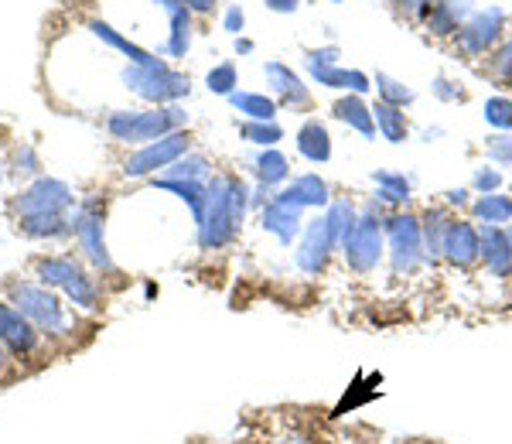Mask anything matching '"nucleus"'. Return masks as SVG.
Listing matches in <instances>:
<instances>
[{
	"mask_svg": "<svg viewBox=\"0 0 512 444\" xmlns=\"http://www.w3.org/2000/svg\"><path fill=\"white\" fill-rule=\"evenodd\" d=\"M342 52L338 48H311L308 52V62H325V65H338Z\"/></svg>",
	"mask_w": 512,
	"mask_h": 444,
	"instance_id": "nucleus-43",
	"label": "nucleus"
},
{
	"mask_svg": "<svg viewBox=\"0 0 512 444\" xmlns=\"http://www.w3.org/2000/svg\"><path fill=\"white\" fill-rule=\"evenodd\" d=\"M205 82H209V89L212 93H219V96H233L236 93V82H239V76H236V65L233 62H222V65H216V69L205 76Z\"/></svg>",
	"mask_w": 512,
	"mask_h": 444,
	"instance_id": "nucleus-36",
	"label": "nucleus"
},
{
	"mask_svg": "<svg viewBox=\"0 0 512 444\" xmlns=\"http://www.w3.org/2000/svg\"><path fill=\"white\" fill-rule=\"evenodd\" d=\"M236 52L250 55V52H253V41H250V38H239V41H236Z\"/></svg>",
	"mask_w": 512,
	"mask_h": 444,
	"instance_id": "nucleus-48",
	"label": "nucleus"
},
{
	"mask_svg": "<svg viewBox=\"0 0 512 444\" xmlns=\"http://www.w3.org/2000/svg\"><path fill=\"white\" fill-rule=\"evenodd\" d=\"M451 216L444 209H427L420 219V233H424V257L437 260L444 257V233H448Z\"/></svg>",
	"mask_w": 512,
	"mask_h": 444,
	"instance_id": "nucleus-23",
	"label": "nucleus"
},
{
	"mask_svg": "<svg viewBox=\"0 0 512 444\" xmlns=\"http://www.w3.org/2000/svg\"><path fill=\"white\" fill-rule=\"evenodd\" d=\"M386 250H390L393 270L410 277L424 263V233H420V219L410 212H396L386 219Z\"/></svg>",
	"mask_w": 512,
	"mask_h": 444,
	"instance_id": "nucleus-6",
	"label": "nucleus"
},
{
	"mask_svg": "<svg viewBox=\"0 0 512 444\" xmlns=\"http://www.w3.org/2000/svg\"><path fill=\"white\" fill-rule=\"evenodd\" d=\"M495 72H499L502 79L512 76V38L499 48V55H495Z\"/></svg>",
	"mask_w": 512,
	"mask_h": 444,
	"instance_id": "nucleus-42",
	"label": "nucleus"
},
{
	"mask_svg": "<svg viewBox=\"0 0 512 444\" xmlns=\"http://www.w3.org/2000/svg\"><path fill=\"white\" fill-rule=\"evenodd\" d=\"M4 301H11L45 339H52L55 345L72 342V315L52 287L38 281H7Z\"/></svg>",
	"mask_w": 512,
	"mask_h": 444,
	"instance_id": "nucleus-1",
	"label": "nucleus"
},
{
	"mask_svg": "<svg viewBox=\"0 0 512 444\" xmlns=\"http://www.w3.org/2000/svg\"><path fill=\"white\" fill-rule=\"evenodd\" d=\"M18 229L31 240H45V236L72 233V222H65V216H24L18 219Z\"/></svg>",
	"mask_w": 512,
	"mask_h": 444,
	"instance_id": "nucleus-28",
	"label": "nucleus"
},
{
	"mask_svg": "<svg viewBox=\"0 0 512 444\" xmlns=\"http://www.w3.org/2000/svg\"><path fill=\"white\" fill-rule=\"evenodd\" d=\"M263 76H267V86L274 89L284 103L291 106H308V86L301 82L294 69H287L284 62H267L263 65Z\"/></svg>",
	"mask_w": 512,
	"mask_h": 444,
	"instance_id": "nucleus-17",
	"label": "nucleus"
},
{
	"mask_svg": "<svg viewBox=\"0 0 512 444\" xmlns=\"http://www.w3.org/2000/svg\"><path fill=\"white\" fill-rule=\"evenodd\" d=\"M383 246H386V226L383 219H379L376 205H369L366 212H359V219H355V229L342 240V257L345 263L355 270L359 277L373 274L379 267V260H383Z\"/></svg>",
	"mask_w": 512,
	"mask_h": 444,
	"instance_id": "nucleus-4",
	"label": "nucleus"
},
{
	"mask_svg": "<svg viewBox=\"0 0 512 444\" xmlns=\"http://www.w3.org/2000/svg\"><path fill=\"white\" fill-rule=\"evenodd\" d=\"M434 96H437V100H444V103H454V100H461V89L454 86L451 79L437 76V79H434Z\"/></svg>",
	"mask_w": 512,
	"mask_h": 444,
	"instance_id": "nucleus-41",
	"label": "nucleus"
},
{
	"mask_svg": "<svg viewBox=\"0 0 512 444\" xmlns=\"http://www.w3.org/2000/svg\"><path fill=\"white\" fill-rule=\"evenodd\" d=\"M373 86H376V93H379V103L400 106V110H403V106H410V103H414V89H410V86H403L400 79L386 76V72H376Z\"/></svg>",
	"mask_w": 512,
	"mask_h": 444,
	"instance_id": "nucleus-31",
	"label": "nucleus"
},
{
	"mask_svg": "<svg viewBox=\"0 0 512 444\" xmlns=\"http://www.w3.org/2000/svg\"><path fill=\"white\" fill-rule=\"evenodd\" d=\"M485 151L495 164H512V137L509 134H492L485 137Z\"/></svg>",
	"mask_w": 512,
	"mask_h": 444,
	"instance_id": "nucleus-39",
	"label": "nucleus"
},
{
	"mask_svg": "<svg viewBox=\"0 0 512 444\" xmlns=\"http://www.w3.org/2000/svg\"><path fill=\"white\" fill-rule=\"evenodd\" d=\"M297 151L301 158H308L311 164H328L332 161V137H328V127L321 120H308L301 130H297Z\"/></svg>",
	"mask_w": 512,
	"mask_h": 444,
	"instance_id": "nucleus-18",
	"label": "nucleus"
},
{
	"mask_svg": "<svg viewBox=\"0 0 512 444\" xmlns=\"http://www.w3.org/2000/svg\"><path fill=\"white\" fill-rule=\"evenodd\" d=\"M123 79H127V86L134 89L137 96H144V100H151V103H168V100L188 96V79L178 76V72H171L164 62L134 65V69H127Z\"/></svg>",
	"mask_w": 512,
	"mask_h": 444,
	"instance_id": "nucleus-7",
	"label": "nucleus"
},
{
	"mask_svg": "<svg viewBox=\"0 0 512 444\" xmlns=\"http://www.w3.org/2000/svg\"><path fill=\"white\" fill-rule=\"evenodd\" d=\"M328 4H342V0H328Z\"/></svg>",
	"mask_w": 512,
	"mask_h": 444,
	"instance_id": "nucleus-50",
	"label": "nucleus"
},
{
	"mask_svg": "<svg viewBox=\"0 0 512 444\" xmlns=\"http://www.w3.org/2000/svg\"><path fill=\"white\" fill-rule=\"evenodd\" d=\"M243 11H239V7L233 4V7H229V11H226V31H233V35H239V31H243Z\"/></svg>",
	"mask_w": 512,
	"mask_h": 444,
	"instance_id": "nucleus-45",
	"label": "nucleus"
},
{
	"mask_svg": "<svg viewBox=\"0 0 512 444\" xmlns=\"http://www.w3.org/2000/svg\"><path fill=\"white\" fill-rule=\"evenodd\" d=\"M472 188H475L478 195L499 192V188H502V175L495 168H485V164H482V168H478L475 175H472Z\"/></svg>",
	"mask_w": 512,
	"mask_h": 444,
	"instance_id": "nucleus-40",
	"label": "nucleus"
},
{
	"mask_svg": "<svg viewBox=\"0 0 512 444\" xmlns=\"http://www.w3.org/2000/svg\"><path fill=\"white\" fill-rule=\"evenodd\" d=\"M482 263L492 277H512V233L506 226H482Z\"/></svg>",
	"mask_w": 512,
	"mask_h": 444,
	"instance_id": "nucleus-14",
	"label": "nucleus"
},
{
	"mask_svg": "<svg viewBox=\"0 0 512 444\" xmlns=\"http://www.w3.org/2000/svg\"><path fill=\"white\" fill-rule=\"evenodd\" d=\"M185 154H188V134L185 130H175V134L144 144L137 154H130V158L123 161V175L127 178L151 175V171H158V168H171V164L178 158H185Z\"/></svg>",
	"mask_w": 512,
	"mask_h": 444,
	"instance_id": "nucleus-10",
	"label": "nucleus"
},
{
	"mask_svg": "<svg viewBox=\"0 0 512 444\" xmlns=\"http://www.w3.org/2000/svg\"><path fill=\"white\" fill-rule=\"evenodd\" d=\"M274 444H304L301 434H284V438H277Z\"/></svg>",
	"mask_w": 512,
	"mask_h": 444,
	"instance_id": "nucleus-49",
	"label": "nucleus"
},
{
	"mask_svg": "<svg viewBox=\"0 0 512 444\" xmlns=\"http://www.w3.org/2000/svg\"><path fill=\"white\" fill-rule=\"evenodd\" d=\"M301 212L304 209H297V205L270 199L267 209H263V229H267V233H274L284 246H291L294 236L301 233Z\"/></svg>",
	"mask_w": 512,
	"mask_h": 444,
	"instance_id": "nucleus-16",
	"label": "nucleus"
},
{
	"mask_svg": "<svg viewBox=\"0 0 512 444\" xmlns=\"http://www.w3.org/2000/svg\"><path fill=\"white\" fill-rule=\"evenodd\" d=\"M229 103L243 113L246 120H260V123H270L277 117V103L270 96H260V93H233Z\"/></svg>",
	"mask_w": 512,
	"mask_h": 444,
	"instance_id": "nucleus-27",
	"label": "nucleus"
},
{
	"mask_svg": "<svg viewBox=\"0 0 512 444\" xmlns=\"http://www.w3.org/2000/svg\"><path fill=\"white\" fill-rule=\"evenodd\" d=\"M0 345L18 359L24 366V373H35V369L48 366L55 356V349H59V345L52 339H45V335H41L38 328L4 298H0Z\"/></svg>",
	"mask_w": 512,
	"mask_h": 444,
	"instance_id": "nucleus-2",
	"label": "nucleus"
},
{
	"mask_svg": "<svg viewBox=\"0 0 512 444\" xmlns=\"http://www.w3.org/2000/svg\"><path fill=\"white\" fill-rule=\"evenodd\" d=\"M239 137H243V141H250V144H260V147H274L280 137H284V130H280L274 120H270V123L246 120L243 127H239Z\"/></svg>",
	"mask_w": 512,
	"mask_h": 444,
	"instance_id": "nucleus-33",
	"label": "nucleus"
},
{
	"mask_svg": "<svg viewBox=\"0 0 512 444\" xmlns=\"http://www.w3.org/2000/svg\"><path fill=\"white\" fill-rule=\"evenodd\" d=\"M274 199L297 205V209H325V205H332V188L321 175H301L284 192H277Z\"/></svg>",
	"mask_w": 512,
	"mask_h": 444,
	"instance_id": "nucleus-15",
	"label": "nucleus"
},
{
	"mask_svg": "<svg viewBox=\"0 0 512 444\" xmlns=\"http://www.w3.org/2000/svg\"><path fill=\"white\" fill-rule=\"evenodd\" d=\"M253 171H256V178H260L263 188H274V185L291 178V161H287L280 151H274V147H267V151L253 161Z\"/></svg>",
	"mask_w": 512,
	"mask_h": 444,
	"instance_id": "nucleus-26",
	"label": "nucleus"
},
{
	"mask_svg": "<svg viewBox=\"0 0 512 444\" xmlns=\"http://www.w3.org/2000/svg\"><path fill=\"white\" fill-rule=\"evenodd\" d=\"M502 31H506V11L502 7H485V11L472 14V18L461 24L458 41L468 55H485L502 41Z\"/></svg>",
	"mask_w": 512,
	"mask_h": 444,
	"instance_id": "nucleus-11",
	"label": "nucleus"
},
{
	"mask_svg": "<svg viewBox=\"0 0 512 444\" xmlns=\"http://www.w3.org/2000/svg\"><path fill=\"white\" fill-rule=\"evenodd\" d=\"M472 212L482 226H506V222H512V195H478Z\"/></svg>",
	"mask_w": 512,
	"mask_h": 444,
	"instance_id": "nucleus-24",
	"label": "nucleus"
},
{
	"mask_svg": "<svg viewBox=\"0 0 512 444\" xmlns=\"http://www.w3.org/2000/svg\"><path fill=\"white\" fill-rule=\"evenodd\" d=\"M267 7L277 14H294L297 7H301V0H267Z\"/></svg>",
	"mask_w": 512,
	"mask_h": 444,
	"instance_id": "nucleus-46",
	"label": "nucleus"
},
{
	"mask_svg": "<svg viewBox=\"0 0 512 444\" xmlns=\"http://www.w3.org/2000/svg\"><path fill=\"white\" fill-rule=\"evenodd\" d=\"M373 182L379 188V202H390V205H403L410 202V178L396 175V171H376Z\"/></svg>",
	"mask_w": 512,
	"mask_h": 444,
	"instance_id": "nucleus-30",
	"label": "nucleus"
},
{
	"mask_svg": "<svg viewBox=\"0 0 512 444\" xmlns=\"http://www.w3.org/2000/svg\"><path fill=\"white\" fill-rule=\"evenodd\" d=\"M24 376H28V373H24V366L4 349V345H0V390H4V386H11V383H18V380H24Z\"/></svg>",
	"mask_w": 512,
	"mask_h": 444,
	"instance_id": "nucleus-38",
	"label": "nucleus"
},
{
	"mask_svg": "<svg viewBox=\"0 0 512 444\" xmlns=\"http://www.w3.org/2000/svg\"><path fill=\"white\" fill-rule=\"evenodd\" d=\"M315 444H332V441H315Z\"/></svg>",
	"mask_w": 512,
	"mask_h": 444,
	"instance_id": "nucleus-51",
	"label": "nucleus"
},
{
	"mask_svg": "<svg viewBox=\"0 0 512 444\" xmlns=\"http://www.w3.org/2000/svg\"><path fill=\"white\" fill-rule=\"evenodd\" d=\"M448 202H451V205H465V202H468V188H451V192H448Z\"/></svg>",
	"mask_w": 512,
	"mask_h": 444,
	"instance_id": "nucleus-47",
	"label": "nucleus"
},
{
	"mask_svg": "<svg viewBox=\"0 0 512 444\" xmlns=\"http://www.w3.org/2000/svg\"><path fill=\"white\" fill-rule=\"evenodd\" d=\"M444 260L461 270L482 263V236H478L475 222H465V219L448 222V233H444Z\"/></svg>",
	"mask_w": 512,
	"mask_h": 444,
	"instance_id": "nucleus-13",
	"label": "nucleus"
},
{
	"mask_svg": "<svg viewBox=\"0 0 512 444\" xmlns=\"http://www.w3.org/2000/svg\"><path fill=\"white\" fill-rule=\"evenodd\" d=\"M308 72H311V79L325 89H349V69H342V65L308 62Z\"/></svg>",
	"mask_w": 512,
	"mask_h": 444,
	"instance_id": "nucleus-35",
	"label": "nucleus"
},
{
	"mask_svg": "<svg viewBox=\"0 0 512 444\" xmlns=\"http://www.w3.org/2000/svg\"><path fill=\"white\" fill-rule=\"evenodd\" d=\"M154 188L175 192L181 202H188L195 222L202 226L205 219V202H209V182H188V178H154Z\"/></svg>",
	"mask_w": 512,
	"mask_h": 444,
	"instance_id": "nucleus-19",
	"label": "nucleus"
},
{
	"mask_svg": "<svg viewBox=\"0 0 512 444\" xmlns=\"http://www.w3.org/2000/svg\"><path fill=\"white\" fill-rule=\"evenodd\" d=\"M106 127L123 144H151L185 127V113L178 106H158L147 113H113Z\"/></svg>",
	"mask_w": 512,
	"mask_h": 444,
	"instance_id": "nucleus-3",
	"label": "nucleus"
},
{
	"mask_svg": "<svg viewBox=\"0 0 512 444\" xmlns=\"http://www.w3.org/2000/svg\"><path fill=\"white\" fill-rule=\"evenodd\" d=\"M188 41H192V18H188L185 7H175V11H171V41H168V52L171 55H185L188 52Z\"/></svg>",
	"mask_w": 512,
	"mask_h": 444,
	"instance_id": "nucleus-32",
	"label": "nucleus"
},
{
	"mask_svg": "<svg viewBox=\"0 0 512 444\" xmlns=\"http://www.w3.org/2000/svg\"><path fill=\"white\" fill-rule=\"evenodd\" d=\"M79 274H82V267L76 257H38L35 260V277H38V284H45V287H62L65 291Z\"/></svg>",
	"mask_w": 512,
	"mask_h": 444,
	"instance_id": "nucleus-20",
	"label": "nucleus"
},
{
	"mask_svg": "<svg viewBox=\"0 0 512 444\" xmlns=\"http://www.w3.org/2000/svg\"><path fill=\"white\" fill-rule=\"evenodd\" d=\"M239 222L233 212V188H229V175H216L209 182V202H205V219L198 226V240L202 250H222L236 236Z\"/></svg>",
	"mask_w": 512,
	"mask_h": 444,
	"instance_id": "nucleus-5",
	"label": "nucleus"
},
{
	"mask_svg": "<svg viewBox=\"0 0 512 444\" xmlns=\"http://www.w3.org/2000/svg\"><path fill=\"white\" fill-rule=\"evenodd\" d=\"M72 236H76L82 257H86L99 274H113V260L106 253V240H103V209L96 202H82L72 216Z\"/></svg>",
	"mask_w": 512,
	"mask_h": 444,
	"instance_id": "nucleus-8",
	"label": "nucleus"
},
{
	"mask_svg": "<svg viewBox=\"0 0 512 444\" xmlns=\"http://www.w3.org/2000/svg\"><path fill=\"white\" fill-rule=\"evenodd\" d=\"M431 4L434 0H396V7H400L403 14H424Z\"/></svg>",
	"mask_w": 512,
	"mask_h": 444,
	"instance_id": "nucleus-44",
	"label": "nucleus"
},
{
	"mask_svg": "<svg viewBox=\"0 0 512 444\" xmlns=\"http://www.w3.org/2000/svg\"><path fill=\"white\" fill-rule=\"evenodd\" d=\"M209 175H212L209 161L198 158V154H185V158H178L175 164H171L164 178H188V182H202V178H209Z\"/></svg>",
	"mask_w": 512,
	"mask_h": 444,
	"instance_id": "nucleus-34",
	"label": "nucleus"
},
{
	"mask_svg": "<svg viewBox=\"0 0 512 444\" xmlns=\"http://www.w3.org/2000/svg\"><path fill=\"white\" fill-rule=\"evenodd\" d=\"M325 219H328V229H332L335 243L342 246L345 236H349L352 229H355V219H359V212H355V205L349 199H335L325 209Z\"/></svg>",
	"mask_w": 512,
	"mask_h": 444,
	"instance_id": "nucleus-29",
	"label": "nucleus"
},
{
	"mask_svg": "<svg viewBox=\"0 0 512 444\" xmlns=\"http://www.w3.org/2000/svg\"><path fill=\"white\" fill-rule=\"evenodd\" d=\"M461 11H465V4H458V0H434L420 18L427 21V31H431V35L448 38V35H458Z\"/></svg>",
	"mask_w": 512,
	"mask_h": 444,
	"instance_id": "nucleus-22",
	"label": "nucleus"
},
{
	"mask_svg": "<svg viewBox=\"0 0 512 444\" xmlns=\"http://www.w3.org/2000/svg\"><path fill=\"white\" fill-rule=\"evenodd\" d=\"M485 123H492L495 130H512V100L506 96L485 100Z\"/></svg>",
	"mask_w": 512,
	"mask_h": 444,
	"instance_id": "nucleus-37",
	"label": "nucleus"
},
{
	"mask_svg": "<svg viewBox=\"0 0 512 444\" xmlns=\"http://www.w3.org/2000/svg\"><path fill=\"white\" fill-rule=\"evenodd\" d=\"M373 120H376V130L386 137L390 144H403L410 134L407 127V117H403L400 106H390V103H376L373 106Z\"/></svg>",
	"mask_w": 512,
	"mask_h": 444,
	"instance_id": "nucleus-25",
	"label": "nucleus"
},
{
	"mask_svg": "<svg viewBox=\"0 0 512 444\" xmlns=\"http://www.w3.org/2000/svg\"><path fill=\"white\" fill-rule=\"evenodd\" d=\"M332 250H338L332 229H328V219L325 212L321 216H315L304 226V240L301 246H297V267L304 270V274H325L328 260H332Z\"/></svg>",
	"mask_w": 512,
	"mask_h": 444,
	"instance_id": "nucleus-12",
	"label": "nucleus"
},
{
	"mask_svg": "<svg viewBox=\"0 0 512 444\" xmlns=\"http://www.w3.org/2000/svg\"><path fill=\"white\" fill-rule=\"evenodd\" d=\"M72 205V188L55 178H38L31 188L18 192V199L11 202V209L24 216H65V209Z\"/></svg>",
	"mask_w": 512,
	"mask_h": 444,
	"instance_id": "nucleus-9",
	"label": "nucleus"
},
{
	"mask_svg": "<svg viewBox=\"0 0 512 444\" xmlns=\"http://www.w3.org/2000/svg\"><path fill=\"white\" fill-rule=\"evenodd\" d=\"M332 113H335V120H342V123H349L352 130H359L366 141H373L376 137V120H373V110H369L366 103H362V96H342L335 106H332Z\"/></svg>",
	"mask_w": 512,
	"mask_h": 444,
	"instance_id": "nucleus-21",
	"label": "nucleus"
}]
</instances>
